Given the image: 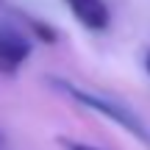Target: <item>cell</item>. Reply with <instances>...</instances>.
Instances as JSON below:
<instances>
[{"mask_svg":"<svg viewBox=\"0 0 150 150\" xmlns=\"http://www.w3.org/2000/svg\"><path fill=\"white\" fill-rule=\"evenodd\" d=\"M47 83L53 86L56 92H61L64 97H70L72 103H78V106L89 108V111H95V114H103L106 120H111L114 125H120L122 131H128L142 145L150 147V128L145 125V120L131 106H125L122 100L108 97V95H97V92H89V89H81V86H75V83H70V81H64V78H47Z\"/></svg>","mask_w":150,"mask_h":150,"instance_id":"1","label":"cell"},{"mask_svg":"<svg viewBox=\"0 0 150 150\" xmlns=\"http://www.w3.org/2000/svg\"><path fill=\"white\" fill-rule=\"evenodd\" d=\"M145 70L150 72V50H147V56H145Z\"/></svg>","mask_w":150,"mask_h":150,"instance_id":"5","label":"cell"},{"mask_svg":"<svg viewBox=\"0 0 150 150\" xmlns=\"http://www.w3.org/2000/svg\"><path fill=\"white\" fill-rule=\"evenodd\" d=\"M33 42L14 25L0 22V75H17L20 67L31 59Z\"/></svg>","mask_w":150,"mask_h":150,"instance_id":"2","label":"cell"},{"mask_svg":"<svg viewBox=\"0 0 150 150\" xmlns=\"http://www.w3.org/2000/svg\"><path fill=\"white\" fill-rule=\"evenodd\" d=\"M59 145L64 147V150H100V147H95V145H86V142H78V139H67V136H61Z\"/></svg>","mask_w":150,"mask_h":150,"instance_id":"4","label":"cell"},{"mask_svg":"<svg viewBox=\"0 0 150 150\" xmlns=\"http://www.w3.org/2000/svg\"><path fill=\"white\" fill-rule=\"evenodd\" d=\"M64 3L75 20L95 33L106 31L111 25V11H108L106 0H64Z\"/></svg>","mask_w":150,"mask_h":150,"instance_id":"3","label":"cell"}]
</instances>
